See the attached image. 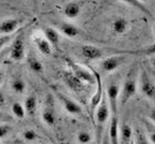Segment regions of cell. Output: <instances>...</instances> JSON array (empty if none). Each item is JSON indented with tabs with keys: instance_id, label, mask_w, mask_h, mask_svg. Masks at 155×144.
<instances>
[{
	"instance_id": "1",
	"label": "cell",
	"mask_w": 155,
	"mask_h": 144,
	"mask_svg": "<svg viewBox=\"0 0 155 144\" xmlns=\"http://www.w3.org/2000/svg\"><path fill=\"white\" fill-rule=\"evenodd\" d=\"M137 70L134 67H132L128 73V76L125 78L123 86L121 88V93H120V103L121 106H124L128 103V101L131 99L132 97L137 93Z\"/></svg>"
},
{
	"instance_id": "12",
	"label": "cell",
	"mask_w": 155,
	"mask_h": 144,
	"mask_svg": "<svg viewBox=\"0 0 155 144\" xmlns=\"http://www.w3.org/2000/svg\"><path fill=\"white\" fill-rule=\"evenodd\" d=\"M108 135L111 144H120V124L118 116H111Z\"/></svg>"
},
{
	"instance_id": "18",
	"label": "cell",
	"mask_w": 155,
	"mask_h": 144,
	"mask_svg": "<svg viewBox=\"0 0 155 144\" xmlns=\"http://www.w3.org/2000/svg\"><path fill=\"white\" fill-rule=\"evenodd\" d=\"M133 141V130L129 124L120 126V144H131Z\"/></svg>"
},
{
	"instance_id": "35",
	"label": "cell",
	"mask_w": 155,
	"mask_h": 144,
	"mask_svg": "<svg viewBox=\"0 0 155 144\" xmlns=\"http://www.w3.org/2000/svg\"><path fill=\"white\" fill-rule=\"evenodd\" d=\"M137 1H139V2H141V3H144V2H147L149 0H137Z\"/></svg>"
},
{
	"instance_id": "24",
	"label": "cell",
	"mask_w": 155,
	"mask_h": 144,
	"mask_svg": "<svg viewBox=\"0 0 155 144\" xmlns=\"http://www.w3.org/2000/svg\"><path fill=\"white\" fill-rule=\"evenodd\" d=\"M123 54H140L145 55V56L155 55V43L142 48V50H139V51H123Z\"/></svg>"
},
{
	"instance_id": "32",
	"label": "cell",
	"mask_w": 155,
	"mask_h": 144,
	"mask_svg": "<svg viewBox=\"0 0 155 144\" xmlns=\"http://www.w3.org/2000/svg\"><path fill=\"white\" fill-rule=\"evenodd\" d=\"M101 144H111L110 140H109V135H108V131L102 135V140H101Z\"/></svg>"
},
{
	"instance_id": "31",
	"label": "cell",
	"mask_w": 155,
	"mask_h": 144,
	"mask_svg": "<svg viewBox=\"0 0 155 144\" xmlns=\"http://www.w3.org/2000/svg\"><path fill=\"white\" fill-rule=\"evenodd\" d=\"M149 140L151 141V143H152V144H155V129L154 130H150Z\"/></svg>"
},
{
	"instance_id": "26",
	"label": "cell",
	"mask_w": 155,
	"mask_h": 144,
	"mask_svg": "<svg viewBox=\"0 0 155 144\" xmlns=\"http://www.w3.org/2000/svg\"><path fill=\"white\" fill-rule=\"evenodd\" d=\"M133 143L134 144H152L149 138H146L142 131L137 130L134 133V138H133Z\"/></svg>"
},
{
	"instance_id": "29",
	"label": "cell",
	"mask_w": 155,
	"mask_h": 144,
	"mask_svg": "<svg viewBox=\"0 0 155 144\" xmlns=\"http://www.w3.org/2000/svg\"><path fill=\"white\" fill-rule=\"evenodd\" d=\"M121 1H123V2H125V3H129V5H131V6L135 7V8H137V9H140V10H142L143 12H145L146 15H151V13L149 12V10L146 9L145 7L143 6V3L139 2L137 0H121Z\"/></svg>"
},
{
	"instance_id": "28",
	"label": "cell",
	"mask_w": 155,
	"mask_h": 144,
	"mask_svg": "<svg viewBox=\"0 0 155 144\" xmlns=\"http://www.w3.org/2000/svg\"><path fill=\"white\" fill-rule=\"evenodd\" d=\"M22 138L27 142H34L38 139V133L33 129H27L22 133Z\"/></svg>"
},
{
	"instance_id": "7",
	"label": "cell",
	"mask_w": 155,
	"mask_h": 144,
	"mask_svg": "<svg viewBox=\"0 0 155 144\" xmlns=\"http://www.w3.org/2000/svg\"><path fill=\"white\" fill-rule=\"evenodd\" d=\"M120 89L119 85L111 83L107 88V98H108V103L110 107L111 110V116H118V101L120 99Z\"/></svg>"
},
{
	"instance_id": "11",
	"label": "cell",
	"mask_w": 155,
	"mask_h": 144,
	"mask_svg": "<svg viewBox=\"0 0 155 144\" xmlns=\"http://www.w3.org/2000/svg\"><path fill=\"white\" fill-rule=\"evenodd\" d=\"M81 55H83L85 58L90 61H95L99 60V58H102L104 57V51L101 48L98 47V46H95V45L91 44H84L81 47Z\"/></svg>"
},
{
	"instance_id": "37",
	"label": "cell",
	"mask_w": 155,
	"mask_h": 144,
	"mask_svg": "<svg viewBox=\"0 0 155 144\" xmlns=\"http://www.w3.org/2000/svg\"><path fill=\"white\" fill-rule=\"evenodd\" d=\"M131 144H134V143H133V141H132V143Z\"/></svg>"
},
{
	"instance_id": "20",
	"label": "cell",
	"mask_w": 155,
	"mask_h": 144,
	"mask_svg": "<svg viewBox=\"0 0 155 144\" xmlns=\"http://www.w3.org/2000/svg\"><path fill=\"white\" fill-rule=\"evenodd\" d=\"M42 120L45 124H48L50 126H53L56 122V116H55V112H54L53 108L52 107H48L46 106L42 112Z\"/></svg>"
},
{
	"instance_id": "8",
	"label": "cell",
	"mask_w": 155,
	"mask_h": 144,
	"mask_svg": "<svg viewBox=\"0 0 155 144\" xmlns=\"http://www.w3.org/2000/svg\"><path fill=\"white\" fill-rule=\"evenodd\" d=\"M25 57V46H24L23 34L17 35L12 41L11 50H10V58L15 62H21Z\"/></svg>"
},
{
	"instance_id": "9",
	"label": "cell",
	"mask_w": 155,
	"mask_h": 144,
	"mask_svg": "<svg viewBox=\"0 0 155 144\" xmlns=\"http://www.w3.org/2000/svg\"><path fill=\"white\" fill-rule=\"evenodd\" d=\"M125 56H123L122 54L120 55H112L110 57H106L104 61L101 62L100 66L101 69L106 73H111L118 69L119 67H121L123 64L125 63Z\"/></svg>"
},
{
	"instance_id": "21",
	"label": "cell",
	"mask_w": 155,
	"mask_h": 144,
	"mask_svg": "<svg viewBox=\"0 0 155 144\" xmlns=\"http://www.w3.org/2000/svg\"><path fill=\"white\" fill-rule=\"evenodd\" d=\"M28 65H29V68H30L31 72H33L34 74L41 75L44 72V68H43L42 63L34 55H30V56L28 57Z\"/></svg>"
},
{
	"instance_id": "16",
	"label": "cell",
	"mask_w": 155,
	"mask_h": 144,
	"mask_svg": "<svg viewBox=\"0 0 155 144\" xmlns=\"http://www.w3.org/2000/svg\"><path fill=\"white\" fill-rule=\"evenodd\" d=\"M58 30H61V32L68 39H75L79 35V29L73 23H68V22L61 23L58 25Z\"/></svg>"
},
{
	"instance_id": "30",
	"label": "cell",
	"mask_w": 155,
	"mask_h": 144,
	"mask_svg": "<svg viewBox=\"0 0 155 144\" xmlns=\"http://www.w3.org/2000/svg\"><path fill=\"white\" fill-rule=\"evenodd\" d=\"M11 131H12L11 126H8V124H5V123H2V124L0 126V138H1V139L7 138Z\"/></svg>"
},
{
	"instance_id": "25",
	"label": "cell",
	"mask_w": 155,
	"mask_h": 144,
	"mask_svg": "<svg viewBox=\"0 0 155 144\" xmlns=\"http://www.w3.org/2000/svg\"><path fill=\"white\" fill-rule=\"evenodd\" d=\"M11 88L12 90L17 93H23L25 91V83H24L23 79L21 78H15L13 80L11 81Z\"/></svg>"
},
{
	"instance_id": "19",
	"label": "cell",
	"mask_w": 155,
	"mask_h": 144,
	"mask_svg": "<svg viewBox=\"0 0 155 144\" xmlns=\"http://www.w3.org/2000/svg\"><path fill=\"white\" fill-rule=\"evenodd\" d=\"M44 36L48 39V41L51 43L53 47L57 48L60 44V34L57 32L56 29L52 27H46L44 29Z\"/></svg>"
},
{
	"instance_id": "2",
	"label": "cell",
	"mask_w": 155,
	"mask_h": 144,
	"mask_svg": "<svg viewBox=\"0 0 155 144\" xmlns=\"http://www.w3.org/2000/svg\"><path fill=\"white\" fill-rule=\"evenodd\" d=\"M67 66H68L69 70L74 74L76 77H78L83 81L84 84H96V77L94 75V72L91 69H87L84 66L79 65V64L75 63L72 60L66 58L65 60Z\"/></svg>"
},
{
	"instance_id": "4",
	"label": "cell",
	"mask_w": 155,
	"mask_h": 144,
	"mask_svg": "<svg viewBox=\"0 0 155 144\" xmlns=\"http://www.w3.org/2000/svg\"><path fill=\"white\" fill-rule=\"evenodd\" d=\"M55 95H56L57 99L60 100V102L62 103L63 108L65 109L66 112H68L72 116H81L83 114V109H81V105L73 100L72 98L67 97L66 95L62 93L58 90H55Z\"/></svg>"
},
{
	"instance_id": "3",
	"label": "cell",
	"mask_w": 155,
	"mask_h": 144,
	"mask_svg": "<svg viewBox=\"0 0 155 144\" xmlns=\"http://www.w3.org/2000/svg\"><path fill=\"white\" fill-rule=\"evenodd\" d=\"M140 79H139V85H140V90L142 95L150 99L151 101L155 102V84L153 80L147 75L145 70H142L140 73Z\"/></svg>"
},
{
	"instance_id": "17",
	"label": "cell",
	"mask_w": 155,
	"mask_h": 144,
	"mask_svg": "<svg viewBox=\"0 0 155 144\" xmlns=\"http://www.w3.org/2000/svg\"><path fill=\"white\" fill-rule=\"evenodd\" d=\"M111 29L116 34H123L125 33L129 29V22L125 18L119 17V18L114 19L112 23H111Z\"/></svg>"
},
{
	"instance_id": "15",
	"label": "cell",
	"mask_w": 155,
	"mask_h": 144,
	"mask_svg": "<svg viewBox=\"0 0 155 144\" xmlns=\"http://www.w3.org/2000/svg\"><path fill=\"white\" fill-rule=\"evenodd\" d=\"M81 10V5L76 1H71V2L66 3L64 9H63V13L67 19H76L79 15Z\"/></svg>"
},
{
	"instance_id": "13",
	"label": "cell",
	"mask_w": 155,
	"mask_h": 144,
	"mask_svg": "<svg viewBox=\"0 0 155 144\" xmlns=\"http://www.w3.org/2000/svg\"><path fill=\"white\" fill-rule=\"evenodd\" d=\"M33 42L35 44V47L38 51L44 56H51L53 52V46L48 42V39L43 35H34L33 36Z\"/></svg>"
},
{
	"instance_id": "36",
	"label": "cell",
	"mask_w": 155,
	"mask_h": 144,
	"mask_svg": "<svg viewBox=\"0 0 155 144\" xmlns=\"http://www.w3.org/2000/svg\"><path fill=\"white\" fill-rule=\"evenodd\" d=\"M153 31H154V34H155V24H154V27H153Z\"/></svg>"
},
{
	"instance_id": "14",
	"label": "cell",
	"mask_w": 155,
	"mask_h": 144,
	"mask_svg": "<svg viewBox=\"0 0 155 144\" xmlns=\"http://www.w3.org/2000/svg\"><path fill=\"white\" fill-rule=\"evenodd\" d=\"M21 21L19 19H5L1 21V24H0V33H1V35H10V34H12L13 32L18 30Z\"/></svg>"
},
{
	"instance_id": "33",
	"label": "cell",
	"mask_w": 155,
	"mask_h": 144,
	"mask_svg": "<svg viewBox=\"0 0 155 144\" xmlns=\"http://www.w3.org/2000/svg\"><path fill=\"white\" fill-rule=\"evenodd\" d=\"M150 119H151V121H153L155 124V108H153L152 110H151V112H150Z\"/></svg>"
},
{
	"instance_id": "10",
	"label": "cell",
	"mask_w": 155,
	"mask_h": 144,
	"mask_svg": "<svg viewBox=\"0 0 155 144\" xmlns=\"http://www.w3.org/2000/svg\"><path fill=\"white\" fill-rule=\"evenodd\" d=\"M62 77H63L64 83L67 85V87H68L69 89H72L75 93H81V91H83L84 85L85 84H84L79 78L76 77L69 69L68 70H64V72L62 73Z\"/></svg>"
},
{
	"instance_id": "27",
	"label": "cell",
	"mask_w": 155,
	"mask_h": 144,
	"mask_svg": "<svg viewBox=\"0 0 155 144\" xmlns=\"http://www.w3.org/2000/svg\"><path fill=\"white\" fill-rule=\"evenodd\" d=\"M91 140H93L91 134L87 131H81L77 133V142L79 144H89Z\"/></svg>"
},
{
	"instance_id": "5",
	"label": "cell",
	"mask_w": 155,
	"mask_h": 144,
	"mask_svg": "<svg viewBox=\"0 0 155 144\" xmlns=\"http://www.w3.org/2000/svg\"><path fill=\"white\" fill-rule=\"evenodd\" d=\"M94 72V75L96 77V91L94 93V96L91 97L90 99V110H91V116L94 117L95 114L96 109L98 108V106L100 105L102 98L104 96V86H102V80H101V76L98 72H96L94 69H91Z\"/></svg>"
},
{
	"instance_id": "34",
	"label": "cell",
	"mask_w": 155,
	"mask_h": 144,
	"mask_svg": "<svg viewBox=\"0 0 155 144\" xmlns=\"http://www.w3.org/2000/svg\"><path fill=\"white\" fill-rule=\"evenodd\" d=\"M3 102H5V97H3V93L2 91L0 93V103H1V106L3 105Z\"/></svg>"
},
{
	"instance_id": "6",
	"label": "cell",
	"mask_w": 155,
	"mask_h": 144,
	"mask_svg": "<svg viewBox=\"0 0 155 144\" xmlns=\"http://www.w3.org/2000/svg\"><path fill=\"white\" fill-rule=\"evenodd\" d=\"M107 95H104L100 105L98 106V108L96 109L95 114H94V117H95L94 119H95L98 128L104 126V123L108 121V119L111 118V110L110 107H109V103L107 102Z\"/></svg>"
},
{
	"instance_id": "22",
	"label": "cell",
	"mask_w": 155,
	"mask_h": 144,
	"mask_svg": "<svg viewBox=\"0 0 155 144\" xmlns=\"http://www.w3.org/2000/svg\"><path fill=\"white\" fill-rule=\"evenodd\" d=\"M24 108L27 111V114L29 116H34L38 110V101L34 96H29L24 100Z\"/></svg>"
},
{
	"instance_id": "23",
	"label": "cell",
	"mask_w": 155,
	"mask_h": 144,
	"mask_svg": "<svg viewBox=\"0 0 155 144\" xmlns=\"http://www.w3.org/2000/svg\"><path fill=\"white\" fill-rule=\"evenodd\" d=\"M11 110H12L13 116H15L17 119H19V120H22V119L25 117V114H27L24 105H22V103H20V102H18V101H15L12 103Z\"/></svg>"
}]
</instances>
